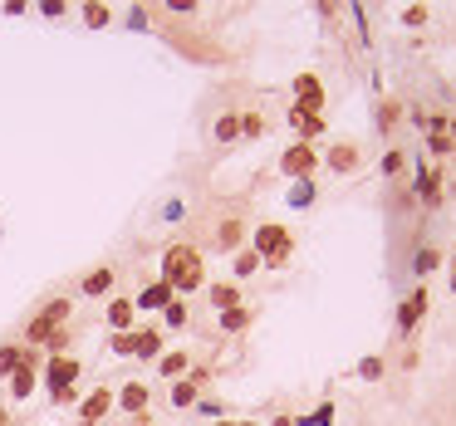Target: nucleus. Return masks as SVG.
Here are the masks:
<instances>
[{
  "label": "nucleus",
  "instance_id": "25",
  "mask_svg": "<svg viewBox=\"0 0 456 426\" xmlns=\"http://www.w3.org/2000/svg\"><path fill=\"white\" fill-rule=\"evenodd\" d=\"M402 20H407V25H427V5H412Z\"/></svg>",
  "mask_w": 456,
  "mask_h": 426
},
{
  "label": "nucleus",
  "instance_id": "19",
  "mask_svg": "<svg viewBox=\"0 0 456 426\" xmlns=\"http://www.w3.org/2000/svg\"><path fill=\"white\" fill-rule=\"evenodd\" d=\"M235 132H240V118H221V123H216V137H221V142H230Z\"/></svg>",
  "mask_w": 456,
  "mask_h": 426
},
{
  "label": "nucleus",
  "instance_id": "13",
  "mask_svg": "<svg viewBox=\"0 0 456 426\" xmlns=\"http://www.w3.org/2000/svg\"><path fill=\"white\" fill-rule=\"evenodd\" d=\"M118 402H123V412H142V407H147V387H137V382H128V387L118 392Z\"/></svg>",
  "mask_w": 456,
  "mask_h": 426
},
{
  "label": "nucleus",
  "instance_id": "1",
  "mask_svg": "<svg viewBox=\"0 0 456 426\" xmlns=\"http://www.w3.org/2000/svg\"><path fill=\"white\" fill-rule=\"evenodd\" d=\"M162 284H172V289H202L207 284V270H202V250L197 245H167V255H162Z\"/></svg>",
  "mask_w": 456,
  "mask_h": 426
},
{
  "label": "nucleus",
  "instance_id": "6",
  "mask_svg": "<svg viewBox=\"0 0 456 426\" xmlns=\"http://www.w3.org/2000/svg\"><path fill=\"white\" fill-rule=\"evenodd\" d=\"M427 304H432V299H427V289H412V294H407V304L398 309V323H402V328H412V323L427 314Z\"/></svg>",
  "mask_w": 456,
  "mask_h": 426
},
{
  "label": "nucleus",
  "instance_id": "5",
  "mask_svg": "<svg viewBox=\"0 0 456 426\" xmlns=\"http://www.w3.org/2000/svg\"><path fill=\"white\" fill-rule=\"evenodd\" d=\"M49 382H54V392H64L74 377H79V363L74 358H49V372H44Z\"/></svg>",
  "mask_w": 456,
  "mask_h": 426
},
{
  "label": "nucleus",
  "instance_id": "16",
  "mask_svg": "<svg viewBox=\"0 0 456 426\" xmlns=\"http://www.w3.org/2000/svg\"><path fill=\"white\" fill-rule=\"evenodd\" d=\"M25 368V348H0V372H20Z\"/></svg>",
  "mask_w": 456,
  "mask_h": 426
},
{
  "label": "nucleus",
  "instance_id": "33",
  "mask_svg": "<svg viewBox=\"0 0 456 426\" xmlns=\"http://www.w3.org/2000/svg\"><path fill=\"white\" fill-rule=\"evenodd\" d=\"M452 127H456V123H452Z\"/></svg>",
  "mask_w": 456,
  "mask_h": 426
},
{
  "label": "nucleus",
  "instance_id": "14",
  "mask_svg": "<svg viewBox=\"0 0 456 426\" xmlns=\"http://www.w3.org/2000/svg\"><path fill=\"white\" fill-rule=\"evenodd\" d=\"M255 270H260V255H255V250H240V255H235V265H230V275H235V280H245V275H255Z\"/></svg>",
  "mask_w": 456,
  "mask_h": 426
},
{
  "label": "nucleus",
  "instance_id": "27",
  "mask_svg": "<svg viewBox=\"0 0 456 426\" xmlns=\"http://www.w3.org/2000/svg\"><path fill=\"white\" fill-rule=\"evenodd\" d=\"M167 323H172V328L187 323V309H182V304H167Z\"/></svg>",
  "mask_w": 456,
  "mask_h": 426
},
{
  "label": "nucleus",
  "instance_id": "29",
  "mask_svg": "<svg viewBox=\"0 0 456 426\" xmlns=\"http://www.w3.org/2000/svg\"><path fill=\"white\" fill-rule=\"evenodd\" d=\"M275 426H295V422H290V417H280V422H275Z\"/></svg>",
  "mask_w": 456,
  "mask_h": 426
},
{
  "label": "nucleus",
  "instance_id": "3",
  "mask_svg": "<svg viewBox=\"0 0 456 426\" xmlns=\"http://www.w3.org/2000/svg\"><path fill=\"white\" fill-rule=\"evenodd\" d=\"M64 319H69V299H54L44 314H35V323H30V338H35V343H39V338H49V333H54Z\"/></svg>",
  "mask_w": 456,
  "mask_h": 426
},
{
  "label": "nucleus",
  "instance_id": "23",
  "mask_svg": "<svg viewBox=\"0 0 456 426\" xmlns=\"http://www.w3.org/2000/svg\"><path fill=\"white\" fill-rule=\"evenodd\" d=\"M192 397H197V387H192V382H177V387H172V402H177V407H187Z\"/></svg>",
  "mask_w": 456,
  "mask_h": 426
},
{
  "label": "nucleus",
  "instance_id": "30",
  "mask_svg": "<svg viewBox=\"0 0 456 426\" xmlns=\"http://www.w3.org/2000/svg\"><path fill=\"white\" fill-rule=\"evenodd\" d=\"M221 426H250V422H221Z\"/></svg>",
  "mask_w": 456,
  "mask_h": 426
},
{
  "label": "nucleus",
  "instance_id": "22",
  "mask_svg": "<svg viewBox=\"0 0 456 426\" xmlns=\"http://www.w3.org/2000/svg\"><path fill=\"white\" fill-rule=\"evenodd\" d=\"M157 363H162V372H182V368H187V358H182V353H162Z\"/></svg>",
  "mask_w": 456,
  "mask_h": 426
},
{
  "label": "nucleus",
  "instance_id": "11",
  "mask_svg": "<svg viewBox=\"0 0 456 426\" xmlns=\"http://www.w3.org/2000/svg\"><path fill=\"white\" fill-rule=\"evenodd\" d=\"M240 235H245V225H240L235 215L216 225V245H221V250H235V245H240Z\"/></svg>",
  "mask_w": 456,
  "mask_h": 426
},
{
  "label": "nucleus",
  "instance_id": "32",
  "mask_svg": "<svg viewBox=\"0 0 456 426\" xmlns=\"http://www.w3.org/2000/svg\"><path fill=\"white\" fill-rule=\"evenodd\" d=\"M133 426H147V422H142V417H137V422H133Z\"/></svg>",
  "mask_w": 456,
  "mask_h": 426
},
{
  "label": "nucleus",
  "instance_id": "15",
  "mask_svg": "<svg viewBox=\"0 0 456 426\" xmlns=\"http://www.w3.org/2000/svg\"><path fill=\"white\" fill-rule=\"evenodd\" d=\"M133 309H137V304H128V299H118V304H109V323H113L118 333H123V328L133 323Z\"/></svg>",
  "mask_w": 456,
  "mask_h": 426
},
{
  "label": "nucleus",
  "instance_id": "8",
  "mask_svg": "<svg viewBox=\"0 0 456 426\" xmlns=\"http://www.w3.org/2000/svg\"><path fill=\"white\" fill-rule=\"evenodd\" d=\"M133 358H162V333H133Z\"/></svg>",
  "mask_w": 456,
  "mask_h": 426
},
{
  "label": "nucleus",
  "instance_id": "12",
  "mask_svg": "<svg viewBox=\"0 0 456 426\" xmlns=\"http://www.w3.org/2000/svg\"><path fill=\"white\" fill-rule=\"evenodd\" d=\"M172 304V284H152V289H142V299H137V309H167Z\"/></svg>",
  "mask_w": 456,
  "mask_h": 426
},
{
  "label": "nucleus",
  "instance_id": "7",
  "mask_svg": "<svg viewBox=\"0 0 456 426\" xmlns=\"http://www.w3.org/2000/svg\"><path fill=\"white\" fill-rule=\"evenodd\" d=\"M329 167H334V172H353V167H358V147H353V142H334V147H329Z\"/></svg>",
  "mask_w": 456,
  "mask_h": 426
},
{
  "label": "nucleus",
  "instance_id": "31",
  "mask_svg": "<svg viewBox=\"0 0 456 426\" xmlns=\"http://www.w3.org/2000/svg\"><path fill=\"white\" fill-rule=\"evenodd\" d=\"M0 426H10V417H5V412H0Z\"/></svg>",
  "mask_w": 456,
  "mask_h": 426
},
{
  "label": "nucleus",
  "instance_id": "2",
  "mask_svg": "<svg viewBox=\"0 0 456 426\" xmlns=\"http://www.w3.org/2000/svg\"><path fill=\"white\" fill-rule=\"evenodd\" d=\"M290 230L285 225H260L255 230V255H260V265H285L290 260Z\"/></svg>",
  "mask_w": 456,
  "mask_h": 426
},
{
  "label": "nucleus",
  "instance_id": "9",
  "mask_svg": "<svg viewBox=\"0 0 456 426\" xmlns=\"http://www.w3.org/2000/svg\"><path fill=\"white\" fill-rule=\"evenodd\" d=\"M207 299H211L221 314H226V309H240V289H235V284H211V289H207Z\"/></svg>",
  "mask_w": 456,
  "mask_h": 426
},
{
  "label": "nucleus",
  "instance_id": "28",
  "mask_svg": "<svg viewBox=\"0 0 456 426\" xmlns=\"http://www.w3.org/2000/svg\"><path fill=\"white\" fill-rule=\"evenodd\" d=\"M113 353H133V333H113Z\"/></svg>",
  "mask_w": 456,
  "mask_h": 426
},
{
  "label": "nucleus",
  "instance_id": "17",
  "mask_svg": "<svg viewBox=\"0 0 456 426\" xmlns=\"http://www.w3.org/2000/svg\"><path fill=\"white\" fill-rule=\"evenodd\" d=\"M109 284H113V270H94V275L84 280V289H89V294H104Z\"/></svg>",
  "mask_w": 456,
  "mask_h": 426
},
{
  "label": "nucleus",
  "instance_id": "26",
  "mask_svg": "<svg viewBox=\"0 0 456 426\" xmlns=\"http://www.w3.org/2000/svg\"><path fill=\"white\" fill-rule=\"evenodd\" d=\"M378 123H383V127H393V123H398V104H383V113H378Z\"/></svg>",
  "mask_w": 456,
  "mask_h": 426
},
{
  "label": "nucleus",
  "instance_id": "20",
  "mask_svg": "<svg viewBox=\"0 0 456 426\" xmlns=\"http://www.w3.org/2000/svg\"><path fill=\"white\" fill-rule=\"evenodd\" d=\"M329 422H334V407H329V402H324L319 412H309V417H304V426H329Z\"/></svg>",
  "mask_w": 456,
  "mask_h": 426
},
{
  "label": "nucleus",
  "instance_id": "4",
  "mask_svg": "<svg viewBox=\"0 0 456 426\" xmlns=\"http://www.w3.org/2000/svg\"><path fill=\"white\" fill-rule=\"evenodd\" d=\"M314 162H319V152H314V147H290V152L280 157V167H285L290 177H304V172H314Z\"/></svg>",
  "mask_w": 456,
  "mask_h": 426
},
{
  "label": "nucleus",
  "instance_id": "10",
  "mask_svg": "<svg viewBox=\"0 0 456 426\" xmlns=\"http://www.w3.org/2000/svg\"><path fill=\"white\" fill-rule=\"evenodd\" d=\"M109 402H113V392H109V387H99V392H89V402H84V422H104V412H109Z\"/></svg>",
  "mask_w": 456,
  "mask_h": 426
},
{
  "label": "nucleus",
  "instance_id": "21",
  "mask_svg": "<svg viewBox=\"0 0 456 426\" xmlns=\"http://www.w3.org/2000/svg\"><path fill=\"white\" fill-rule=\"evenodd\" d=\"M417 275H427V270H437V250H417V265H412Z\"/></svg>",
  "mask_w": 456,
  "mask_h": 426
},
{
  "label": "nucleus",
  "instance_id": "24",
  "mask_svg": "<svg viewBox=\"0 0 456 426\" xmlns=\"http://www.w3.org/2000/svg\"><path fill=\"white\" fill-rule=\"evenodd\" d=\"M84 20H89V25H109V5H89Z\"/></svg>",
  "mask_w": 456,
  "mask_h": 426
},
{
  "label": "nucleus",
  "instance_id": "18",
  "mask_svg": "<svg viewBox=\"0 0 456 426\" xmlns=\"http://www.w3.org/2000/svg\"><path fill=\"white\" fill-rule=\"evenodd\" d=\"M245 323H250V314H245V309H226V314H221V328H226V333H240Z\"/></svg>",
  "mask_w": 456,
  "mask_h": 426
}]
</instances>
